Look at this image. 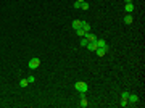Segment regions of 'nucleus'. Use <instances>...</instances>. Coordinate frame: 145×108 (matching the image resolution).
<instances>
[{
  "label": "nucleus",
  "mask_w": 145,
  "mask_h": 108,
  "mask_svg": "<svg viewBox=\"0 0 145 108\" xmlns=\"http://www.w3.org/2000/svg\"><path fill=\"white\" fill-rule=\"evenodd\" d=\"M74 87H76V90H79L81 94H87V90H89V85H87V82H76L74 84Z\"/></svg>",
  "instance_id": "1"
},
{
  "label": "nucleus",
  "mask_w": 145,
  "mask_h": 108,
  "mask_svg": "<svg viewBox=\"0 0 145 108\" xmlns=\"http://www.w3.org/2000/svg\"><path fill=\"white\" fill-rule=\"evenodd\" d=\"M39 66H40V60H39L37 57H34V58H31V60H29V68H31V70H37Z\"/></svg>",
  "instance_id": "2"
},
{
  "label": "nucleus",
  "mask_w": 145,
  "mask_h": 108,
  "mask_svg": "<svg viewBox=\"0 0 145 108\" xmlns=\"http://www.w3.org/2000/svg\"><path fill=\"white\" fill-rule=\"evenodd\" d=\"M127 102H129L131 105H135V103H139V97L134 95V94H132V95L129 94V97H127Z\"/></svg>",
  "instance_id": "3"
},
{
  "label": "nucleus",
  "mask_w": 145,
  "mask_h": 108,
  "mask_svg": "<svg viewBox=\"0 0 145 108\" xmlns=\"http://www.w3.org/2000/svg\"><path fill=\"white\" fill-rule=\"evenodd\" d=\"M84 37L87 39L89 42H95V40H97V36H95V34H92V32H85Z\"/></svg>",
  "instance_id": "4"
},
{
  "label": "nucleus",
  "mask_w": 145,
  "mask_h": 108,
  "mask_svg": "<svg viewBox=\"0 0 145 108\" xmlns=\"http://www.w3.org/2000/svg\"><path fill=\"white\" fill-rule=\"evenodd\" d=\"M107 50H108V48H105V47H97V50H95V53L98 55V57H103V55L107 53Z\"/></svg>",
  "instance_id": "5"
},
{
  "label": "nucleus",
  "mask_w": 145,
  "mask_h": 108,
  "mask_svg": "<svg viewBox=\"0 0 145 108\" xmlns=\"http://www.w3.org/2000/svg\"><path fill=\"white\" fill-rule=\"evenodd\" d=\"M81 27H82L85 32H90V24H89L87 21H81Z\"/></svg>",
  "instance_id": "6"
},
{
  "label": "nucleus",
  "mask_w": 145,
  "mask_h": 108,
  "mask_svg": "<svg viewBox=\"0 0 145 108\" xmlns=\"http://www.w3.org/2000/svg\"><path fill=\"white\" fill-rule=\"evenodd\" d=\"M95 44H97V47H105V48H108L107 42H105L103 39H97V40H95Z\"/></svg>",
  "instance_id": "7"
},
{
  "label": "nucleus",
  "mask_w": 145,
  "mask_h": 108,
  "mask_svg": "<svg viewBox=\"0 0 145 108\" xmlns=\"http://www.w3.org/2000/svg\"><path fill=\"white\" fill-rule=\"evenodd\" d=\"M85 47L89 48V52H95V50H97V44H95V42H89Z\"/></svg>",
  "instance_id": "8"
},
{
  "label": "nucleus",
  "mask_w": 145,
  "mask_h": 108,
  "mask_svg": "<svg viewBox=\"0 0 145 108\" xmlns=\"http://www.w3.org/2000/svg\"><path fill=\"white\" fill-rule=\"evenodd\" d=\"M132 21H134L132 15H131V13H127V15L124 16V23H126V24H132Z\"/></svg>",
  "instance_id": "9"
},
{
  "label": "nucleus",
  "mask_w": 145,
  "mask_h": 108,
  "mask_svg": "<svg viewBox=\"0 0 145 108\" xmlns=\"http://www.w3.org/2000/svg\"><path fill=\"white\" fill-rule=\"evenodd\" d=\"M124 12H126V13H132V12H134L132 2H131V3H126V7H124Z\"/></svg>",
  "instance_id": "10"
},
{
  "label": "nucleus",
  "mask_w": 145,
  "mask_h": 108,
  "mask_svg": "<svg viewBox=\"0 0 145 108\" xmlns=\"http://www.w3.org/2000/svg\"><path fill=\"white\" fill-rule=\"evenodd\" d=\"M71 26H72V29L76 31V29H79V27H81V21H79V19H74V21H72V24H71Z\"/></svg>",
  "instance_id": "11"
},
{
  "label": "nucleus",
  "mask_w": 145,
  "mask_h": 108,
  "mask_svg": "<svg viewBox=\"0 0 145 108\" xmlns=\"http://www.w3.org/2000/svg\"><path fill=\"white\" fill-rule=\"evenodd\" d=\"M76 32H77V36H79V37H84V36H85V31L82 29V27H79V29H76Z\"/></svg>",
  "instance_id": "12"
},
{
  "label": "nucleus",
  "mask_w": 145,
  "mask_h": 108,
  "mask_svg": "<svg viewBox=\"0 0 145 108\" xmlns=\"http://www.w3.org/2000/svg\"><path fill=\"white\" fill-rule=\"evenodd\" d=\"M27 84H29L27 79H21V81H19V87H27Z\"/></svg>",
  "instance_id": "13"
},
{
  "label": "nucleus",
  "mask_w": 145,
  "mask_h": 108,
  "mask_svg": "<svg viewBox=\"0 0 145 108\" xmlns=\"http://www.w3.org/2000/svg\"><path fill=\"white\" fill-rule=\"evenodd\" d=\"M81 10H89V3L87 2H82V3H81Z\"/></svg>",
  "instance_id": "14"
},
{
  "label": "nucleus",
  "mask_w": 145,
  "mask_h": 108,
  "mask_svg": "<svg viewBox=\"0 0 145 108\" xmlns=\"http://www.w3.org/2000/svg\"><path fill=\"white\" fill-rule=\"evenodd\" d=\"M121 107H127V105H129V102H127V98H121Z\"/></svg>",
  "instance_id": "15"
},
{
  "label": "nucleus",
  "mask_w": 145,
  "mask_h": 108,
  "mask_svg": "<svg viewBox=\"0 0 145 108\" xmlns=\"http://www.w3.org/2000/svg\"><path fill=\"white\" fill-rule=\"evenodd\" d=\"M87 44H89V40H87L85 37H82V39H81V45H82V47H85Z\"/></svg>",
  "instance_id": "16"
},
{
  "label": "nucleus",
  "mask_w": 145,
  "mask_h": 108,
  "mask_svg": "<svg viewBox=\"0 0 145 108\" xmlns=\"http://www.w3.org/2000/svg\"><path fill=\"white\" fill-rule=\"evenodd\" d=\"M127 97H129V92H127V90H122L121 92V98H127Z\"/></svg>",
  "instance_id": "17"
},
{
  "label": "nucleus",
  "mask_w": 145,
  "mask_h": 108,
  "mask_svg": "<svg viewBox=\"0 0 145 108\" xmlns=\"http://www.w3.org/2000/svg\"><path fill=\"white\" fill-rule=\"evenodd\" d=\"M34 81H36V76H27V82H29V84H32Z\"/></svg>",
  "instance_id": "18"
},
{
  "label": "nucleus",
  "mask_w": 145,
  "mask_h": 108,
  "mask_svg": "<svg viewBox=\"0 0 145 108\" xmlns=\"http://www.w3.org/2000/svg\"><path fill=\"white\" fill-rule=\"evenodd\" d=\"M74 8H76V10H79V8H81V2H74Z\"/></svg>",
  "instance_id": "19"
},
{
  "label": "nucleus",
  "mask_w": 145,
  "mask_h": 108,
  "mask_svg": "<svg viewBox=\"0 0 145 108\" xmlns=\"http://www.w3.org/2000/svg\"><path fill=\"white\" fill-rule=\"evenodd\" d=\"M124 2H126V3H131V2H132V0H124Z\"/></svg>",
  "instance_id": "20"
},
{
  "label": "nucleus",
  "mask_w": 145,
  "mask_h": 108,
  "mask_svg": "<svg viewBox=\"0 0 145 108\" xmlns=\"http://www.w3.org/2000/svg\"><path fill=\"white\" fill-rule=\"evenodd\" d=\"M76 2H81V3H82V2H85V0H76Z\"/></svg>",
  "instance_id": "21"
}]
</instances>
